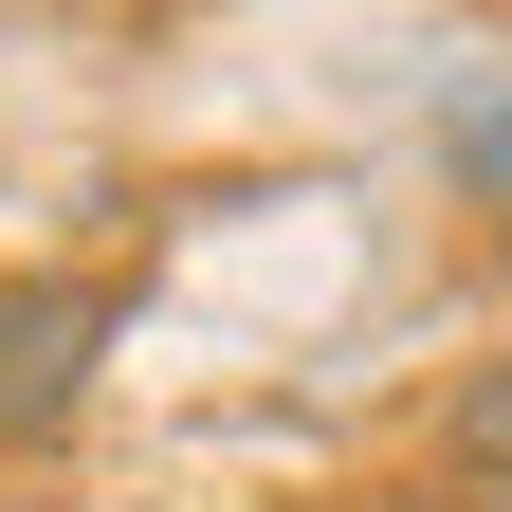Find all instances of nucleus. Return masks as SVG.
Masks as SVG:
<instances>
[{
	"label": "nucleus",
	"mask_w": 512,
	"mask_h": 512,
	"mask_svg": "<svg viewBox=\"0 0 512 512\" xmlns=\"http://www.w3.org/2000/svg\"><path fill=\"white\" fill-rule=\"evenodd\" d=\"M476 512H512V476H494V494H476Z\"/></svg>",
	"instance_id": "nucleus-4"
},
{
	"label": "nucleus",
	"mask_w": 512,
	"mask_h": 512,
	"mask_svg": "<svg viewBox=\"0 0 512 512\" xmlns=\"http://www.w3.org/2000/svg\"><path fill=\"white\" fill-rule=\"evenodd\" d=\"M439 165H458V202H512V74L439 92Z\"/></svg>",
	"instance_id": "nucleus-2"
},
{
	"label": "nucleus",
	"mask_w": 512,
	"mask_h": 512,
	"mask_svg": "<svg viewBox=\"0 0 512 512\" xmlns=\"http://www.w3.org/2000/svg\"><path fill=\"white\" fill-rule=\"evenodd\" d=\"M110 330H128V293H110V275H0V458H37V439H74V421H92Z\"/></svg>",
	"instance_id": "nucleus-1"
},
{
	"label": "nucleus",
	"mask_w": 512,
	"mask_h": 512,
	"mask_svg": "<svg viewBox=\"0 0 512 512\" xmlns=\"http://www.w3.org/2000/svg\"><path fill=\"white\" fill-rule=\"evenodd\" d=\"M439 458H458L476 494L512 476V366H476V384H458V421H439Z\"/></svg>",
	"instance_id": "nucleus-3"
}]
</instances>
